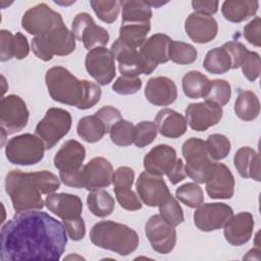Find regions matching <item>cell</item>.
Masks as SVG:
<instances>
[{
  "mask_svg": "<svg viewBox=\"0 0 261 261\" xmlns=\"http://www.w3.org/2000/svg\"><path fill=\"white\" fill-rule=\"evenodd\" d=\"M67 244L64 225L40 210L17 212L1 228L0 260H59Z\"/></svg>",
  "mask_w": 261,
  "mask_h": 261,
  "instance_id": "6da1fadb",
  "label": "cell"
},
{
  "mask_svg": "<svg viewBox=\"0 0 261 261\" xmlns=\"http://www.w3.org/2000/svg\"><path fill=\"white\" fill-rule=\"evenodd\" d=\"M59 188V178L48 170L23 172L12 169L5 177V191L16 213L43 209L42 194H53Z\"/></svg>",
  "mask_w": 261,
  "mask_h": 261,
  "instance_id": "7a4b0ae2",
  "label": "cell"
},
{
  "mask_svg": "<svg viewBox=\"0 0 261 261\" xmlns=\"http://www.w3.org/2000/svg\"><path fill=\"white\" fill-rule=\"evenodd\" d=\"M45 82L50 97L59 103L86 110L95 106L102 91L98 84L88 80H79L68 69L53 66L46 71Z\"/></svg>",
  "mask_w": 261,
  "mask_h": 261,
  "instance_id": "3957f363",
  "label": "cell"
},
{
  "mask_svg": "<svg viewBox=\"0 0 261 261\" xmlns=\"http://www.w3.org/2000/svg\"><path fill=\"white\" fill-rule=\"evenodd\" d=\"M91 242L102 249L112 251L120 256H127L139 246V236L125 224L103 220L93 225L90 231Z\"/></svg>",
  "mask_w": 261,
  "mask_h": 261,
  "instance_id": "277c9868",
  "label": "cell"
},
{
  "mask_svg": "<svg viewBox=\"0 0 261 261\" xmlns=\"http://www.w3.org/2000/svg\"><path fill=\"white\" fill-rule=\"evenodd\" d=\"M114 170L104 157H95L73 174L60 177L62 182L75 189L94 191L107 188L112 184Z\"/></svg>",
  "mask_w": 261,
  "mask_h": 261,
  "instance_id": "5b68a950",
  "label": "cell"
},
{
  "mask_svg": "<svg viewBox=\"0 0 261 261\" xmlns=\"http://www.w3.org/2000/svg\"><path fill=\"white\" fill-rule=\"evenodd\" d=\"M32 49L38 58L49 61L54 55L65 56L72 53L75 49V37L61 22L50 33L34 37Z\"/></svg>",
  "mask_w": 261,
  "mask_h": 261,
  "instance_id": "8992f818",
  "label": "cell"
},
{
  "mask_svg": "<svg viewBox=\"0 0 261 261\" xmlns=\"http://www.w3.org/2000/svg\"><path fill=\"white\" fill-rule=\"evenodd\" d=\"M186 160V173L198 184L206 182L213 173L216 162L210 157L206 143L199 138L188 139L181 147Z\"/></svg>",
  "mask_w": 261,
  "mask_h": 261,
  "instance_id": "52a82bcc",
  "label": "cell"
},
{
  "mask_svg": "<svg viewBox=\"0 0 261 261\" xmlns=\"http://www.w3.org/2000/svg\"><path fill=\"white\" fill-rule=\"evenodd\" d=\"M45 145L39 137L22 134L10 139L5 146L7 160L16 165H34L44 158Z\"/></svg>",
  "mask_w": 261,
  "mask_h": 261,
  "instance_id": "ba28073f",
  "label": "cell"
},
{
  "mask_svg": "<svg viewBox=\"0 0 261 261\" xmlns=\"http://www.w3.org/2000/svg\"><path fill=\"white\" fill-rule=\"evenodd\" d=\"M71 115L62 108L52 107L36 126V136L41 139L47 150L52 149L71 127Z\"/></svg>",
  "mask_w": 261,
  "mask_h": 261,
  "instance_id": "9c48e42d",
  "label": "cell"
},
{
  "mask_svg": "<svg viewBox=\"0 0 261 261\" xmlns=\"http://www.w3.org/2000/svg\"><path fill=\"white\" fill-rule=\"evenodd\" d=\"M114 59L118 62V69L121 75L139 76L140 74H150L156 69V65L150 63L135 48L128 47L119 39L115 40L110 48Z\"/></svg>",
  "mask_w": 261,
  "mask_h": 261,
  "instance_id": "30bf717a",
  "label": "cell"
},
{
  "mask_svg": "<svg viewBox=\"0 0 261 261\" xmlns=\"http://www.w3.org/2000/svg\"><path fill=\"white\" fill-rule=\"evenodd\" d=\"M61 22H63L61 15L45 3L31 7L21 18V27L35 37L50 33Z\"/></svg>",
  "mask_w": 261,
  "mask_h": 261,
  "instance_id": "8fae6325",
  "label": "cell"
},
{
  "mask_svg": "<svg viewBox=\"0 0 261 261\" xmlns=\"http://www.w3.org/2000/svg\"><path fill=\"white\" fill-rule=\"evenodd\" d=\"M29 110L25 102L17 95H8L0 102L1 128L7 135L22 130L29 121Z\"/></svg>",
  "mask_w": 261,
  "mask_h": 261,
  "instance_id": "7c38bea8",
  "label": "cell"
},
{
  "mask_svg": "<svg viewBox=\"0 0 261 261\" xmlns=\"http://www.w3.org/2000/svg\"><path fill=\"white\" fill-rule=\"evenodd\" d=\"M71 32L75 39L82 41L84 47L89 51L97 47H104L109 41L108 32L104 28L97 25L87 12L75 15L71 23Z\"/></svg>",
  "mask_w": 261,
  "mask_h": 261,
  "instance_id": "4fadbf2b",
  "label": "cell"
},
{
  "mask_svg": "<svg viewBox=\"0 0 261 261\" xmlns=\"http://www.w3.org/2000/svg\"><path fill=\"white\" fill-rule=\"evenodd\" d=\"M85 65L89 74L102 86L110 84L116 74L114 56L105 47L90 50L86 55Z\"/></svg>",
  "mask_w": 261,
  "mask_h": 261,
  "instance_id": "5bb4252c",
  "label": "cell"
},
{
  "mask_svg": "<svg viewBox=\"0 0 261 261\" xmlns=\"http://www.w3.org/2000/svg\"><path fill=\"white\" fill-rule=\"evenodd\" d=\"M145 233L151 247L159 254L170 253L176 244V230L174 226L165 221L160 214L152 215L146 225Z\"/></svg>",
  "mask_w": 261,
  "mask_h": 261,
  "instance_id": "9a60e30c",
  "label": "cell"
},
{
  "mask_svg": "<svg viewBox=\"0 0 261 261\" xmlns=\"http://www.w3.org/2000/svg\"><path fill=\"white\" fill-rule=\"evenodd\" d=\"M233 215V210L225 203H206L197 207L194 222L202 231H212L222 228Z\"/></svg>",
  "mask_w": 261,
  "mask_h": 261,
  "instance_id": "2e32d148",
  "label": "cell"
},
{
  "mask_svg": "<svg viewBox=\"0 0 261 261\" xmlns=\"http://www.w3.org/2000/svg\"><path fill=\"white\" fill-rule=\"evenodd\" d=\"M137 193L144 204L150 207L159 206L169 195V189L161 175L142 172L136 182Z\"/></svg>",
  "mask_w": 261,
  "mask_h": 261,
  "instance_id": "e0dca14e",
  "label": "cell"
},
{
  "mask_svg": "<svg viewBox=\"0 0 261 261\" xmlns=\"http://www.w3.org/2000/svg\"><path fill=\"white\" fill-rule=\"evenodd\" d=\"M223 110L211 102L192 103L186 109V120L196 132H204L217 124L222 118Z\"/></svg>",
  "mask_w": 261,
  "mask_h": 261,
  "instance_id": "ac0fdd59",
  "label": "cell"
},
{
  "mask_svg": "<svg viewBox=\"0 0 261 261\" xmlns=\"http://www.w3.org/2000/svg\"><path fill=\"white\" fill-rule=\"evenodd\" d=\"M86 157L84 146L75 140L66 141L54 156V166L59 170V176L75 173L83 167Z\"/></svg>",
  "mask_w": 261,
  "mask_h": 261,
  "instance_id": "d6986e66",
  "label": "cell"
},
{
  "mask_svg": "<svg viewBox=\"0 0 261 261\" xmlns=\"http://www.w3.org/2000/svg\"><path fill=\"white\" fill-rule=\"evenodd\" d=\"M185 30L192 41L198 44H205L216 37L218 24L212 16L193 12L185 21Z\"/></svg>",
  "mask_w": 261,
  "mask_h": 261,
  "instance_id": "ffe728a7",
  "label": "cell"
},
{
  "mask_svg": "<svg viewBox=\"0 0 261 261\" xmlns=\"http://www.w3.org/2000/svg\"><path fill=\"white\" fill-rule=\"evenodd\" d=\"M146 99L155 106H168L177 98L174 82L167 76L151 77L145 88Z\"/></svg>",
  "mask_w": 261,
  "mask_h": 261,
  "instance_id": "44dd1931",
  "label": "cell"
},
{
  "mask_svg": "<svg viewBox=\"0 0 261 261\" xmlns=\"http://www.w3.org/2000/svg\"><path fill=\"white\" fill-rule=\"evenodd\" d=\"M223 228V234L228 244L231 246L245 245L250 241L253 233V216L249 212H240L232 215Z\"/></svg>",
  "mask_w": 261,
  "mask_h": 261,
  "instance_id": "7402d4cb",
  "label": "cell"
},
{
  "mask_svg": "<svg viewBox=\"0 0 261 261\" xmlns=\"http://www.w3.org/2000/svg\"><path fill=\"white\" fill-rule=\"evenodd\" d=\"M206 192L212 199H230L234 193V177L223 163H216L213 173L205 182Z\"/></svg>",
  "mask_w": 261,
  "mask_h": 261,
  "instance_id": "603a6c76",
  "label": "cell"
},
{
  "mask_svg": "<svg viewBox=\"0 0 261 261\" xmlns=\"http://www.w3.org/2000/svg\"><path fill=\"white\" fill-rule=\"evenodd\" d=\"M45 205L49 211L62 220L79 217L83 211V203L80 197L67 193L48 195L45 199Z\"/></svg>",
  "mask_w": 261,
  "mask_h": 261,
  "instance_id": "cb8c5ba5",
  "label": "cell"
},
{
  "mask_svg": "<svg viewBox=\"0 0 261 261\" xmlns=\"http://www.w3.org/2000/svg\"><path fill=\"white\" fill-rule=\"evenodd\" d=\"M175 150L165 144L157 145L152 148L144 157V168L147 172L162 175L172 167L176 161Z\"/></svg>",
  "mask_w": 261,
  "mask_h": 261,
  "instance_id": "d4e9b609",
  "label": "cell"
},
{
  "mask_svg": "<svg viewBox=\"0 0 261 261\" xmlns=\"http://www.w3.org/2000/svg\"><path fill=\"white\" fill-rule=\"evenodd\" d=\"M158 133L166 138L177 139L187 130L186 117L170 108L160 110L155 117Z\"/></svg>",
  "mask_w": 261,
  "mask_h": 261,
  "instance_id": "484cf974",
  "label": "cell"
},
{
  "mask_svg": "<svg viewBox=\"0 0 261 261\" xmlns=\"http://www.w3.org/2000/svg\"><path fill=\"white\" fill-rule=\"evenodd\" d=\"M171 41L167 35L155 34L144 42L139 51L150 63L157 66L169 60L168 50Z\"/></svg>",
  "mask_w": 261,
  "mask_h": 261,
  "instance_id": "4316f807",
  "label": "cell"
},
{
  "mask_svg": "<svg viewBox=\"0 0 261 261\" xmlns=\"http://www.w3.org/2000/svg\"><path fill=\"white\" fill-rule=\"evenodd\" d=\"M234 167L242 177L260 180V156L250 147H241L233 157Z\"/></svg>",
  "mask_w": 261,
  "mask_h": 261,
  "instance_id": "83f0119b",
  "label": "cell"
},
{
  "mask_svg": "<svg viewBox=\"0 0 261 261\" xmlns=\"http://www.w3.org/2000/svg\"><path fill=\"white\" fill-rule=\"evenodd\" d=\"M259 2L251 0H226L222 3L221 12L230 22H242L256 14Z\"/></svg>",
  "mask_w": 261,
  "mask_h": 261,
  "instance_id": "f1b7e54d",
  "label": "cell"
},
{
  "mask_svg": "<svg viewBox=\"0 0 261 261\" xmlns=\"http://www.w3.org/2000/svg\"><path fill=\"white\" fill-rule=\"evenodd\" d=\"M121 23L150 22L152 9L146 1L127 0L120 1Z\"/></svg>",
  "mask_w": 261,
  "mask_h": 261,
  "instance_id": "f546056e",
  "label": "cell"
},
{
  "mask_svg": "<svg viewBox=\"0 0 261 261\" xmlns=\"http://www.w3.org/2000/svg\"><path fill=\"white\" fill-rule=\"evenodd\" d=\"M234 113L245 121L256 119L260 113V102L252 91H240L234 102Z\"/></svg>",
  "mask_w": 261,
  "mask_h": 261,
  "instance_id": "4dcf8cb0",
  "label": "cell"
},
{
  "mask_svg": "<svg viewBox=\"0 0 261 261\" xmlns=\"http://www.w3.org/2000/svg\"><path fill=\"white\" fill-rule=\"evenodd\" d=\"M87 205L92 214L101 218L109 216L115 208L113 197L103 189L91 191L87 197Z\"/></svg>",
  "mask_w": 261,
  "mask_h": 261,
  "instance_id": "1f68e13d",
  "label": "cell"
},
{
  "mask_svg": "<svg viewBox=\"0 0 261 261\" xmlns=\"http://www.w3.org/2000/svg\"><path fill=\"white\" fill-rule=\"evenodd\" d=\"M210 85L209 79L200 71L191 70L187 72L181 81L185 95L191 99L204 98Z\"/></svg>",
  "mask_w": 261,
  "mask_h": 261,
  "instance_id": "d6a6232c",
  "label": "cell"
},
{
  "mask_svg": "<svg viewBox=\"0 0 261 261\" xmlns=\"http://www.w3.org/2000/svg\"><path fill=\"white\" fill-rule=\"evenodd\" d=\"M150 22L121 23L118 39L128 47L137 49L147 40V35L150 32Z\"/></svg>",
  "mask_w": 261,
  "mask_h": 261,
  "instance_id": "836d02e7",
  "label": "cell"
},
{
  "mask_svg": "<svg viewBox=\"0 0 261 261\" xmlns=\"http://www.w3.org/2000/svg\"><path fill=\"white\" fill-rule=\"evenodd\" d=\"M76 132L88 143L99 142L108 133L103 122L95 114L82 117L77 122Z\"/></svg>",
  "mask_w": 261,
  "mask_h": 261,
  "instance_id": "e575fe53",
  "label": "cell"
},
{
  "mask_svg": "<svg viewBox=\"0 0 261 261\" xmlns=\"http://www.w3.org/2000/svg\"><path fill=\"white\" fill-rule=\"evenodd\" d=\"M203 66L210 73L222 74L231 69V60L222 46L216 47L207 52Z\"/></svg>",
  "mask_w": 261,
  "mask_h": 261,
  "instance_id": "d590c367",
  "label": "cell"
},
{
  "mask_svg": "<svg viewBox=\"0 0 261 261\" xmlns=\"http://www.w3.org/2000/svg\"><path fill=\"white\" fill-rule=\"evenodd\" d=\"M198 52L196 48L181 41H171L168 50V57L174 63L186 65L196 61Z\"/></svg>",
  "mask_w": 261,
  "mask_h": 261,
  "instance_id": "8d00e7d4",
  "label": "cell"
},
{
  "mask_svg": "<svg viewBox=\"0 0 261 261\" xmlns=\"http://www.w3.org/2000/svg\"><path fill=\"white\" fill-rule=\"evenodd\" d=\"M109 136L115 145L120 147L129 146L135 141V125L130 121L121 118L111 126Z\"/></svg>",
  "mask_w": 261,
  "mask_h": 261,
  "instance_id": "74e56055",
  "label": "cell"
},
{
  "mask_svg": "<svg viewBox=\"0 0 261 261\" xmlns=\"http://www.w3.org/2000/svg\"><path fill=\"white\" fill-rule=\"evenodd\" d=\"M231 96V88L225 80L210 81L208 91L205 95V101L211 102L217 106H224L228 103Z\"/></svg>",
  "mask_w": 261,
  "mask_h": 261,
  "instance_id": "f35d334b",
  "label": "cell"
},
{
  "mask_svg": "<svg viewBox=\"0 0 261 261\" xmlns=\"http://www.w3.org/2000/svg\"><path fill=\"white\" fill-rule=\"evenodd\" d=\"M175 197L190 208H197L204 202L203 190L196 182H187L175 190Z\"/></svg>",
  "mask_w": 261,
  "mask_h": 261,
  "instance_id": "ab89813d",
  "label": "cell"
},
{
  "mask_svg": "<svg viewBox=\"0 0 261 261\" xmlns=\"http://www.w3.org/2000/svg\"><path fill=\"white\" fill-rule=\"evenodd\" d=\"M160 216L172 226H177L185 220L182 209L176 199L170 194L162 203L159 204Z\"/></svg>",
  "mask_w": 261,
  "mask_h": 261,
  "instance_id": "60d3db41",
  "label": "cell"
},
{
  "mask_svg": "<svg viewBox=\"0 0 261 261\" xmlns=\"http://www.w3.org/2000/svg\"><path fill=\"white\" fill-rule=\"evenodd\" d=\"M205 143L207 151L214 161L224 159L230 152V142L221 134L210 135Z\"/></svg>",
  "mask_w": 261,
  "mask_h": 261,
  "instance_id": "b9f144b4",
  "label": "cell"
},
{
  "mask_svg": "<svg viewBox=\"0 0 261 261\" xmlns=\"http://www.w3.org/2000/svg\"><path fill=\"white\" fill-rule=\"evenodd\" d=\"M90 3L94 12L102 21L106 23H112L116 20L120 10V1L93 0Z\"/></svg>",
  "mask_w": 261,
  "mask_h": 261,
  "instance_id": "7bdbcfd3",
  "label": "cell"
},
{
  "mask_svg": "<svg viewBox=\"0 0 261 261\" xmlns=\"http://www.w3.org/2000/svg\"><path fill=\"white\" fill-rule=\"evenodd\" d=\"M157 126L155 122L144 120L135 125V141L134 144L138 148H144L150 145L157 137Z\"/></svg>",
  "mask_w": 261,
  "mask_h": 261,
  "instance_id": "ee69618b",
  "label": "cell"
},
{
  "mask_svg": "<svg viewBox=\"0 0 261 261\" xmlns=\"http://www.w3.org/2000/svg\"><path fill=\"white\" fill-rule=\"evenodd\" d=\"M241 68H242L243 74L248 81L250 82L256 81L259 77L260 70H261V61H260L259 54L257 52L247 50L243 58Z\"/></svg>",
  "mask_w": 261,
  "mask_h": 261,
  "instance_id": "f6af8a7d",
  "label": "cell"
},
{
  "mask_svg": "<svg viewBox=\"0 0 261 261\" xmlns=\"http://www.w3.org/2000/svg\"><path fill=\"white\" fill-rule=\"evenodd\" d=\"M142 88V81L139 76L120 75L112 85V90L118 95H133Z\"/></svg>",
  "mask_w": 261,
  "mask_h": 261,
  "instance_id": "bcb514c9",
  "label": "cell"
},
{
  "mask_svg": "<svg viewBox=\"0 0 261 261\" xmlns=\"http://www.w3.org/2000/svg\"><path fill=\"white\" fill-rule=\"evenodd\" d=\"M116 200L119 205L128 211L140 210L143 206L140 197L132 189H114Z\"/></svg>",
  "mask_w": 261,
  "mask_h": 261,
  "instance_id": "7dc6e473",
  "label": "cell"
},
{
  "mask_svg": "<svg viewBox=\"0 0 261 261\" xmlns=\"http://www.w3.org/2000/svg\"><path fill=\"white\" fill-rule=\"evenodd\" d=\"M135 180V171L128 166L118 167L113 174L114 189H132Z\"/></svg>",
  "mask_w": 261,
  "mask_h": 261,
  "instance_id": "c3c4849f",
  "label": "cell"
},
{
  "mask_svg": "<svg viewBox=\"0 0 261 261\" xmlns=\"http://www.w3.org/2000/svg\"><path fill=\"white\" fill-rule=\"evenodd\" d=\"M222 47L227 51L230 60H231V69H236L241 67L243 58L247 52L246 46H244L240 42H234L230 41L222 45Z\"/></svg>",
  "mask_w": 261,
  "mask_h": 261,
  "instance_id": "681fc988",
  "label": "cell"
},
{
  "mask_svg": "<svg viewBox=\"0 0 261 261\" xmlns=\"http://www.w3.org/2000/svg\"><path fill=\"white\" fill-rule=\"evenodd\" d=\"M63 225L66 229L67 236L72 241H81L84 239L86 234V225L81 216L72 218V219H66L62 220Z\"/></svg>",
  "mask_w": 261,
  "mask_h": 261,
  "instance_id": "f907efd6",
  "label": "cell"
},
{
  "mask_svg": "<svg viewBox=\"0 0 261 261\" xmlns=\"http://www.w3.org/2000/svg\"><path fill=\"white\" fill-rule=\"evenodd\" d=\"M244 37L253 46H261V19L259 16H256L245 25Z\"/></svg>",
  "mask_w": 261,
  "mask_h": 261,
  "instance_id": "816d5d0a",
  "label": "cell"
},
{
  "mask_svg": "<svg viewBox=\"0 0 261 261\" xmlns=\"http://www.w3.org/2000/svg\"><path fill=\"white\" fill-rule=\"evenodd\" d=\"M95 115L100 118V120L103 122V124L105 125L108 133H109L111 126L115 122H117L118 120L121 119L120 111L113 106H103L95 113Z\"/></svg>",
  "mask_w": 261,
  "mask_h": 261,
  "instance_id": "f5cc1de1",
  "label": "cell"
},
{
  "mask_svg": "<svg viewBox=\"0 0 261 261\" xmlns=\"http://www.w3.org/2000/svg\"><path fill=\"white\" fill-rule=\"evenodd\" d=\"M12 52H13V57L16 59H23L30 53V46H29L27 37L19 32L13 35Z\"/></svg>",
  "mask_w": 261,
  "mask_h": 261,
  "instance_id": "db71d44e",
  "label": "cell"
},
{
  "mask_svg": "<svg viewBox=\"0 0 261 261\" xmlns=\"http://www.w3.org/2000/svg\"><path fill=\"white\" fill-rule=\"evenodd\" d=\"M12 43H13V35L11 34V32H9L7 30H1V32H0V44H1L0 60L2 62L13 58Z\"/></svg>",
  "mask_w": 261,
  "mask_h": 261,
  "instance_id": "11a10c76",
  "label": "cell"
},
{
  "mask_svg": "<svg viewBox=\"0 0 261 261\" xmlns=\"http://www.w3.org/2000/svg\"><path fill=\"white\" fill-rule=\"evenodd\" d=\"M166 176L168 177V179L172 185H176L182 179H185V177L187 176V173H186V167L182 162V159L180 158L176 159L172 167L166 172Z\"/></svg>",
  "mask_w": 261,
  "mask_h": 261,
  "instance_id": "9f6ffc18",
  "label": "cell"
},
{
  "mask_svg": "<svg viewBox=\"0 0 261 261\" xmlns=\"http://www.w3.org/2000/svg\"><path fill=\"white\" fill-rule=\"evenodd\" d=\"M218 1H192V7L197 13L212 16L218 10Z\"/></svg>",
  "mask_w": 261,
  "mask_h": 261,
  "instance_id": "6f0895ef",
  "label": "cell"
}]
</instances>
